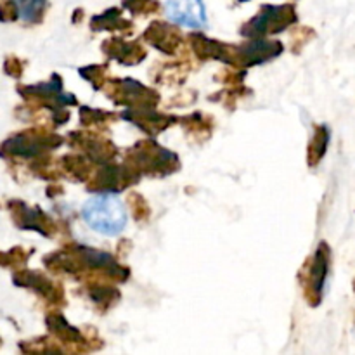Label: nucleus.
<instances>
[{"mask_svg": "<svg viewBox=\"0 0 355 355\" xmlns=\"http://www.w3.org/2000/svg\"><path fill=\"white\" fill-rule=\"evenodd\" d=\"M328 142H329V130L326 127H319L318 132H315V137L314 142L311 146V163H318L319 159L324 156L326 148H328Z\"/></svg>", "mask_w": 355, "mask_h": 355, "instance_id": "5", "label": "nucleus"}, {"mask_svg": "<svg viewBox=\"0 0 355 355\" xmlns=\"http://www.w3.org/2000/svg\"><path fill=\"white\" fill-rule=\"evenodd\" d=\"M16 14L24 23H37L42 19L47 0H10Z\"/></svg>", "mask_w": 355, "mask_h": 355, "instance_id": "4", "label": "nucleus"}, {"mask_svg": "<svg viewBox=\"0 0 355 355\" xmlns=\"http://www.w3.org/2000/svg\"><path fill=\"white\" fill-rule=\"evenodd\" d=\"M125 3H127L132 10H155L156 7H158V3H156L155 0H125Z\"/></svg>", "mask_w": 355, "mask_h": 355, "instance_id": "6", "label": "nucleus"}, {"mask_svg": "<svg viewBox=\"0 0 355 355\" xmlns=\"http://www.w3.org/2000/svg\"><path fill=\"white\" fill-rule=\"evenodd\" d=\"M82 217L90 229L104 236H118L128 220L123 201L111 191H104L90 198L83 205Z\"/></svg>", "mask_w": 355, "mask_h": 355, "instance_id": "1", "label": "nucleus"}, {"mask_svg": "<svg viewBox=\"0 0 355 355\" xmlns=\"http://www.w3.org/2000/svg\"><path fill=\"white\" fill-rule=\"evenodd\" d=\"M165 10L168 19L180 26L193 30L207 26V10L203 0H166Z\"/></svg>", "mask_w": 355, "mask_h": 355, "instance_id": "2", "label": "nucleus"}, {"mask_svg": "<svg viewBox=\"0 0 355 355\" xmlns=\"http://www.w3.org/2000/svg\"><path fill=\"white\" fill-rule=\"evenodd\" d=\"M329 270V248L326 243H321V246L315 252L314 259L311 263V272H309V295H311L312 304H319L322 297V288H324L326 277Z\"/></svg>", "mask_w": 355, "mask_h": 355, "instance_id": "3", "label": "nucleus"}]
</instances>
